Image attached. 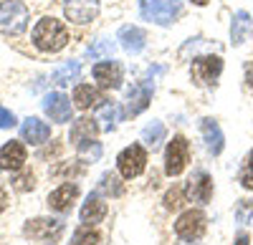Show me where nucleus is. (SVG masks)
<instances>
[{"label": "nucleus", "mask_w": 253, "mask_h": 245, "mask_svg": "<svg viewBox=\"0 0 253 245\" xmlns=\"http://www.w3.org/2000/svg\"><path fill=\"white\" fill-rule=\"evenodd\" d=\"M112 51H114L112 40H96L94 46H89L86 56H91V58H101V56H112Z\"/></svg>", "instance_id": "obj_30"}, {"label": "nucleus", "mask_w": 253, "mask_h": 245, "mask_svg": "<svg viewBox=\"0 0 253 245\" xmlns=\"http://www.w3.org/2000/svg\"><path fill=\"white\" fill-rule=\"evenodd\" d=\"M185 197H187L190 202H200V205H208L210 197H213V177H210L208 172H195L193 177L187 179Z\"/></svg>", "instance_id": "obj_8"}, {"label": "nucleus", "mask_w": 253, "mask_h": 245, "mask_svg": "<svg viewBox=\"0 0 253 245\" xmlns=\"http://www.w3.org/2000/svg\"><path fill=\"white\" fill-rule=\"evenodd\" d=\"M43 111L51 121H58V124H66L71 121V101L66 94L61 91H53L43 99Z\"/></svg>", "instance_id": "obj_11"}, {"label": "nucleus", "mask_w": 253, "mask_h": 245, "mask_svg": "<svg viewBox=\"0 0 253 245\" xmlns=\"http://www.w3.org/2000/svg\"><path fill=\"white\" fill-rule=\"evenodd\" d=\"M20 137H23V141H28V144H43L51 137V127L46 121L36 119V116H28L23 121V127H20Z\"/></svg>", "instance_id": "obj_18"}, {"label": "nucleus", "mask_w": 253, "mask_h": 245, "mask_svg": "<svg viewBox=\"0 0 253 245\" xmlns=\"http://www.w3.org/2000/svg\"><path fill=\"white\" fill-rule=\"evenodd\" d=\"M162 139H165V124H162V121H150V124L142 129V141L152 152L162 144Z\"/></svg>", "instance_id": "obj_24"}, {"label": "nucleus", "mask_w": 253, "mask_h": 245, "mask_svg": "<svg viewBox=\"0 0 253 245\" xmlns=\"http://www.w3.org/2000/svg\"><path fill=\"white\" fill-rule=\"evenodd\" d=\"M107 202L101 200L99 192H91L86 197V202H84V208H81V222L84 225H96V222H101L104 217H107Z\"/></svg>", "instance_id": "obj_17"}, {"label": "nucleus", "mask_w": 253, "mask_h": 245, "mask_svg": "<svg viewBox=\"0 0 253 245\" xmlns=\"http://www.w3.org/2000/svg\"><path fill=\"white\" fill-rule=\"evenodd\" d=\"M94 78L101 89H119L122 86V66L117 61H99L94 66Z\"/></svg>", "instance_id": "obj_14"}, {"label": "nucleus", "mask_w": 253, "mask_h": 245, "mask_svg": "<svg viewBox=\"0 0 253 245\" xmlns=\"http://www.w3.org/2000/svg\"><path fill=\"white\" fill-rule=\"evenodd\" d=\"M31 13L26 8V3L20 0H3L0 3V33L5 35H18L28 28Z\"/></svg>", "instance_id": "obj_2"}, {"label": "nucleus", "mask_w": 253, "mask_h": 245, "mask_svg": "<svg viewBox=\"0 0 253 245\" xmlns=\"http://www.w3.org/2000/svg\"><path fill=\"white\" fill-rule=\"evenodd\" d=\"M253 23H251V15L246 10H238L233 15V23H230V43L233 46H243L246 40L251 38Z\"/></svg>", "instance_id": "obj_21"}, {"label": "nucleus", "mask_w": 253, "mask_h": 245, "mask_svg": "<svg viewBox=\"0 0 253 245\" xmlns=\"http://www.w3.org/2000/svg\"><path fill=\"white\" fill-rule=\"evenodd\" d=\"M28 162L26 147L20 141H8V144L0 147V170L5 172H20Z\"/></svg>", "instance_id": "obj_12"}, {"label": "nucleus", "mask_w": 253, "mask_h": 245, "mask_svg": "<svg viewBox=\"0 0 253 245\" xmlns=\"http://www.w3.org/2000/svg\"><path fill=\"white\" fill-rule=\"evenodd\" d=\"M117 167H119V175L124 179H134L144 172L147 167V149L142 144H129L124 147L117 157Z\"/></svg>", "instance_id": "obj_4"}, {"label": "nucleus", "mask_w": 253, "mask_h": 245, "mask_svg": "<svg viewBox=\"0 0 253 245\" xmlns=\"http://www.w3.org/2000/svg\"><path fill=\"white\" fill-rule=\"evenodd\" d=\"M190 3H195V5H200V8H203V5H208V0H190Z\"/></svg>", "instance_id": "obj_38"}, {"label": "nucleus", "mask_w": 253, "mask_h": 245, "mask_svg": "<svg viewBox=\"0 0 253 245\" xmlns=\"http://www.w3.org/2000/svg\"><path fill=\"white\" fill-rule=\"evenodd\" d=\"M223 71V58L220 56H200L193 61V78L200 86H213L215 78Z\"/></svg>", "instance_id": "obj_7"}, {"label": "nucleus", "mask_w": 253, "mask_h": 245, "mask_svg": "<svg viewBox=\"0 0 253 245\" xmlns=\"http://www.w3.org/2000/svg\"><path fill=\"white\" fill-rule=\"evenodd\" d=\"M99 192H101V195H109V197H119V195H122L119 177L112 175V172H107V175L101 177V182H99Z\"/></svg>", "instance_id": "obj_28"}, {"label": "nucleus", "mask_w": 253, "mask_h": 245, "mask_svg": "<svg viewBox=\"0 0 253 245\" xmlns=\"http://www.w3.org/2000/svg\"><path fill=\"white\" fill-rule=\"evenodd\" d=\"M79 197V185H71V182H66V185L56 187L51 195H48V208L56 210V212H66L71 210V205L76 202Z\"/></svg>", "instance_id": "obj_16"}, {"label": "nucleus", "mask_w": 253, "mask_h": 245, "mask_svg": "<svg viewBox=\"0 0 253 245\" xmlns=\"http://www.w3.org/2000/svg\"><path fill=\"white\" fill-rule=\"evenodd\" d=\"M13 127H15V116H13V111H8V109L0 106V129H13Z\"/></svg>", "instance_id": "obj_32"}, {"label": "nucleus", "mask_w": 253, "mask_h": 245, "mask_svg": "<svg viewBox=\"0 0 253 245\" xmlns=\"http://www.w3.org/2000/svg\"><path fill=\"white\" fill-rule=\"evenodd\" d=\"M117 40L122 43V48L126 53H139L144 48V43H147V33L139 26H122Z\"/></svg>", "instance_id": "obj_19"}, {"label": "nucleus", "mask_w": 253, "mask_h": 245, "mask_svg": "<svg viewBox=\"0 0 253 245\" xmlns=\"http://www.w3.org/2000/svg\"><path fill=\"white\" fill-rule=\"evenodd\" d=\"M96 243H99V233L91 225H84V228H79L74 233V238H71L69 245H96Z\"/></svg>", "instance_id": "obj_27"}, {"label": "nucleus", "mask_w": 253, "mask_h": 245, "mask_svg": "<svg viewBox=\"0 0 253 245\" xmlns=\"http://www.w3.org/2000/svg\"><path fill=\"white\" fill-rule=\"evenodd\" d=\"M200 132H203V139H205L208 152L213 154V157H218V154L223 152V147H225V137H223L220 124H218L215 119H203V121H200Z\"/></svg>", "instance_id": "obj_15"}, {"label": "nucleus", "mask_w": 253, "mask_h": 245, "mask_svg": "<svg viewBox=\"0 0 253 245\" xmlns=\"http://www.w3.org/2000/svg\"><path fill=\"white\" fill-rule=\"evenodd\" d=\"M205 228H208V217H205L203 210H185L177 217V222H175V233L182 240H198V238H203Z\"/></svg>", "instance_id": "obj_6"}, {"label": "nucleus", "mask_w": 253, "mask_h": 245, "mask_svg": "<svg viewBox=\"0 0 253 245\" xmlns=\"http://www.w3.org/2000/svg\"><path fill=\"white\" fill-rule=\"evenodd\" d=\"M152 91H155V86H150V81H137V84H132L129 91H126V114H132V116L142 114L150 106Z\"/></svg>", "instance_id": "obj_10"}, {"label": "nucleus", "mask_w": 253, "mask_h": 245, "mask_svg": "<svg viewBox=\"0 0 253 245\" xmlns=\"http://www.w3.org/2000/svg\"><path fill=\"white\" fill-rule=\"evenodd\" d=\"M248 215H253V208H251V202L248 200H241V205H238V220L246 222Z\"/></svg>", "instance_id": "obj_34"}, {"label": "nucleus", "mask_w": 253, "mask_h": 245, "mask_svg": "<svg viewBox=\"0 0 253 245\" xmlns=\"http://www.w3.org/2000/svg\"><path fill=\"white\" fill-rule=\"evenodd\" d=\"M63 13L71 23H91V20L99 15V0H66L63 3Z\"/></svg>", "instance_id": "obj_9"}, {"label": "nucleus", "mask_w": 253, "mask_h": 245, "mask_svg": "<svg viewBox=\"0 0 253 245\" xmlns=\"http://www.w3.org/2000/svg\"><path fill=\"white\" fill-rule=\"evenodd\" d=\"M101 101H104L101 91H99V89H94V86H89V84H79V86L74 89V106H76V109H81V111L99 106Z\"/></svg>", "instance_id": "obj_20"}, {"label": "nucleus", "mask_w": 253, "mask_h": 245, "mask_svg": "<svg viewBox=\"0 0 253 245\" xmlns=\"http://www.w3.org/2000/svg\"><path fill=\"white\" fill-rule=\"evenodd\" d=\"M241 185H243L246 190H253V149L248 152L243 167H241Z\"/></svg>", "instance_id": "obj_29"}, {"label": "nucleus", "mask_w": 253, "mask_h": 245, "mask_svg": "<svg viewBox=\"0 0 253 245\" xmlns=\"http://www.w3.org/2000/svg\"><path fill=\"white\" fill-rule=\"evenodd\" d=\"M117 119H119V106H117V101H104V104H99L96 121H101V124H99L101 132H114Z\"/></svg>", "instance_id": "obj_23"}, {"label": "nucleus", "mask_w": 253, "mask_h": 245, "mask_svg": "<svg viewBox=\"0 0 253 245\" xmlns=\"http://www.w3.org/2000/svg\"><path fill=\"white\" fill-rule=\"evenodd\" d=\"M5 205H8V192H5L3 187H0V212L5 210Z\"/></svg>", "instance_id": "obj_37"}, {"label": "nucleus", "mask_w": 253, "mask_h": 245, "mask_svg": "<svg viewBox=\"0 0 253 245\" xmlns=\"http://www.w3.org/2000/svg\"><path fill=\"white\" fill-rule=\"evenodd\" d=\"M246 84L253 89V64H246Z\"/></svg>", "instance_id": "obj_35"}, {"label": "nucleus", "mask_w": 253, "mask_h": 245, "mask_svg": "<svg viewBox=\"0 0 253 245\" xmlns=\"http://www.w3.org/2000/svg\"><path fill=\"white\" fill-rule=\"evenodd\" d=\"M99 132V127H96V119H76L74 121V127H71V134H69V139H71V144H81V141H86V139H94V134Z\"/></svg>", "instance_id": "obj_22"}, {"label": "nucleus", "mask_w": 253, "mask_h": 245, "mask_svg": "<svg viewBox=\"0 0 253 245\" xmlns=\"http://www.w3.org/2000/svg\"><path fill=\"white\" fill-rule=\"evenodd\" d=\"M182 195H185V192H182L180 187L170 190V192L165 195V208H167V210H177V208L182 205V202H180V200H182Z\"/></svg>", "instance_id": "obj_31"}, {"label": "nucleus", "mask_w": 253, "mask_h": 245, "mask_svg": "<svg viewBox=\"0 0 253 245\" xmlns=\"http://www.w3.org/2000/svg\"><path fill=\"white\" fill-rule=\"evenodd\" d=\"M61 233H63V222L53 217H36V220H28L26 225V235L36 240H56L61 238Z\"/></svg>", "instance_id": "obj_13"}, {"label": "nucleus", "mask_w": 253, "mask_h": 245, "mask_svg": "<svg viewBox=\"0 0 253 245\" xmlns=\"http://www.w3.org/2000/svg\"><path fill=\"white\" fill-rule=\"evenodd\" d=\"M182 3L180 0H142V15L157 26H170L180 18Z\"/></svg>", "instance_id": "obj_3"}, {"label": "nucleus", "mask_w": 253, "mask_h": 245, "mask_svg": "<svg viewBox=\"0 0 253 245\" xmlns=\"http://www.w3.org/2000/svg\"><path fill=\"white\" fill-rule=\"evenodd\" d=\"M233 245H251V238H248V233H241L238 238H236V243Z\"/></svg>", "instance_id": "obj_36"}, {"label": "nucleus", "mask_w": 253, "mask_h": 245, "mask_svg": "<svg viewBox=\"0 0 253 245\" xmlns=\"http://www.w3.org/2000/svg\"><path fill=\"white\" fill-rule=\"evenodd\" d=\"M76 152H79L81 162H96L101 157V144L96 139H86V141H81V144L76 147Z\"/></svg>", "instance_id": "obj_26"}, {"label": "nucleus", "mask_w": 253, "mask_h": 245, "mask_svg": "<svg viewBox=\"0 0 253 245\" xmlns=\"http://www.w3.org/2000/svg\"><path fill=\"white\" fill-rule=\"evenodd\" d=\"M31 35H33L36 48L43 51V53H58L61 48H66V43L71 40L66 23H63V20H56V18H41L33 26Z\"/></svg>", "instance_id": "obj_1"}, {"label": "nucleus", "mask_w": 253, "mask_h": 245, "mask_svg": "<svg viewBox=\"0 0 253 245\" xmlns=\"http://www.w3.org/2000/svg\"><path fill=\"white\" fill-rule=\"evenodd\" d=\"M190 162V144L185 137H172V141L165 149V172L170 177H180Z\"/></svg>", "instance_id": "obj_5"}, {"label": "nucleus", "mask_w": 253, "mask_h": 245, "mask_svg": "<svg viewBox=\"0 0 253 245\" xmlns=\"http://www.w3.org/2000/svg\"><path fill=\"white\" fill-rule=\"evenodd\" d=\"M79 73H81V64H79V61H71V64L61 66V69L53 73V84L66 86V84H71V81H76V78H79Z\"/></svg>", "instance_id": "obj_25"}, {"label": "nucleus", "mask_w": 253, "mask_h": 245, "mask_svg": "<svg viewBox=\"0 0 253 245\" xmlns=\"http://www.w3.org/2000/svg\"><path fill=\"white\" fill-rule=\"evenodd\" d=\"M33 185H36L33 175H23V177H18V179H15V190H20V192H26V190H33Z\"/></svg>", "instance_id": "obj_33"}]
</instances>
